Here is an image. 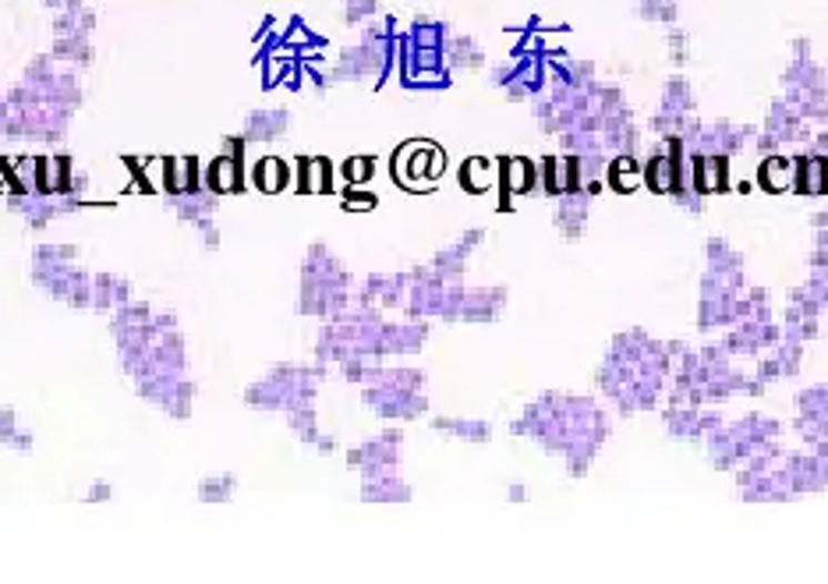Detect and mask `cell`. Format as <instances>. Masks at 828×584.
<instances>
[{
	"label": "cell",
	"mask_w": 828,
	"mask_h": 584,
	"mask_svg": "<svg viewBox=\"0 0 828 584\" xmlns=\"http://www.w3.org/2000/svg\"><path fill=\"white\" fill-rule=\"evenodd\" d=\"M514 436H528L549 454L567 461L570 475H588V467L606 440V411L588 397H570V393H542L521 411V419L511 422Z\"/></svg>",
	"instance_id": "cell-1"
},
{
	"label": "cell",
	"mask_w": 828,
	"mask_h": 584,
	"mask_svg": "<svg viewBox=\"0 0 828 584\" xmlns=\"http://www.w3.org/2000/svg\"><path fill=\"white\" fill-rule=\"evenodd\" d=\"M397 53H401V32L397 22L386 14L372 18L362 26L357 43L344 47L336 53V61L330 64V79L333 85H383L386 74L397 68Z\"/></svg>",
	"instance_id": "cell-2"
},
{
	"label": "cell",
	"mask_w": 828,
	"mask_h": 584,
	"mask_svg": "<svg viewBox=\"0 0 828 584\" xmlns=\"http://www.w3.org/2000/svg\"><path fill=\"white\" fill-rule=\"evenodd\" d=\"M354 305V280L347 266L336 259L326 241H312L301 259V284H297V312L312 319H333Z\"/></svg>",
	"instance_id": "cell-3"
},
{
	"label": "cell",
	"mask_w": 828,
	"mask_h": 584,
	"mask_svg": "<svg viewBox=\"0 0 828 584\" xmlns=\"http://www.w3.org/2000/svg\"><path fill=\"white\" fill-rule=\"evenodd\" d=\"M326 380V362H312V365H294V362H280L273 365L259 383L244 386L241 401L252 411H266V414H287L301 404H315L319 397V383Z\"/></svg>",
	"instance_id": "cell-4"
},
{
	"label": "cell",
	"mask_w": 828,
	"mask_h": 584,
	"mask_svg": "<svg viewBox=\"0 0 828 584\" xmlns=\"http://www.w3.org/2000/svg\"><path fill=\"white\" fill-rule=\"evenodd\" d=\"M782 100L786 107L807 118H825L828 114V85H825V71L811 58V43L797 40L794 43V61H789L782 74Z\"/></svg>",
	"instance_id": "cell-5"
},
{
	"label": "cell",
	"mask_w": 828,
	"mask_h": 584,
	"mask_svg": "<svg viewBox=\"0 0 828 584\" xmlns=\"http://www.w3.org/2000/svg\"><path fill=\"white\" fill-rule=\"evenodd\" d=\"M362 404L386 422H414L428 414L425 390H407V386H362Z\"/></svg>",
	"instance_id": "cell-6"
},
{
	"label": "cell",
	"mask_w": 828,
	"mask_h": 584,
	"mask_svg": "<svg viewBox=\"0 0 828 584\" xmlns=\"http://www.w3.org/2000/svg\"><path fill=\"white\" fill-rule=\"evenodd\" d=\"M401 457H404V432L401 429H386V432H380V436L357 443V446H351L347 454H344V461L351 467L362 471V475L401 467Z\"/></svg>",
	"instance_id": "cell-7"
},
{
	"label": "cell",
	"mask_w": 828,
	"mask_h": 584,
	"mask_svg": "<svg viewBox=\"0 0 828 584\" xmlns=\"http://www.w3.org/2000/svg\"><path fill=\"white\" fill-rule=\"evenodd\" d=\"M393 174H397V181L407 184V188L428 184L432 178L443 174V149L432 145V142L401 145L397 157H393Z\"/></svg>",
	"instance_id": "cell-8"
},
{
	"label": "cell",
	"mask_w": 828,
	"mask_h": 584,
	"mask_svg": "<svg viewBox=\"0 0 828 584\" xmlns=\"http://www.w3.org/2000/svg\"><path fill=\"white\" fill-rule=\"evenodd\" d=\"M40 195H79L89 199V174L68 153L40 157ZM92 202V199H89Z\"/></svg>",
	"instance_id": "cell-9"
},
{
	"label": "cell",
	"mask_w": 828,
	"mask_h": 584,
	"mask_svg": "<svg viewBox=\"0 0 828 584\" xmlns=\"http://www.w3.org/2000/svg\"><path fill=\"white\" fill-rule=\"evenodd\" d=\"M89 276V270L79 259L74 262H47V259H32V284L40 288L53 301H68L71 291Z\"/></svg>",
	"instance_id": "cell-10"
},
{
	"label": "cell",
	"mask_w": 828,
	"mask_h": 584,
	"mask_svg": "<svg viewBox=\"0 0 828 584\" xmlns=\"http://www.w3.org/2000/svg\"><path fill=\"white\" fill-rule=\"evenodd\" d=\"M294 118L287 107H255L244 114L241 135L249 139V145H266V142H280L287 139Z\"/></svg>",
	"instance_id": "cell-11"
},
{
	"label": "cell",
	"mask_w": 828,
	"mask_h": 584,
	"mask_svg": "<svg viewBox=\"0 0 828 584\" xmlns=\"http://www.w3.org/2000/svg\"><path fill=\"white\" fill-rule=\"evenodd\" d=\"M506 298H511L506 288H464L457 323H496L506 309Z\"/></svg>",
	"instance_id": "cell-12"
},
{
	"label": "cell",
	"mask_w": 828,
	"mask_h": 584,
	"mask_svg": "<svg viewBox=\"0 0 828 584\" xmlns=\"http://www.w3.org/2000/svg\"><path fill=\"white\" fill-rule=\"evenodd\" d=\"M428 344V319H411L407 323H390L383 326V354L386 358H407L418 354Z\"/></svg>",
	"instance_id": "cell-13"
},
{
	"label": "cell",
	"mask_w": 828,
	"mask_h": 584,
	"mask_svg": "<svg viewBox=\"0 0 828 584\" xmlns=\"http://www.w3.org/2000/svg\"><path fill=\"white\" fill-rule=\"evenodd\" d=\"M244 178H249V167H244L241 157L220 153L216 160L205 163V192H213L220 199L244 192Z\"/></svg>",
	"instance_id": "cell-14"
},
{
	"label": "cell",
	"mask_w": 828,
	"mask_h": 584,
	"mask_svg": "<svg viewBox=\"0 0 828 584\" xmlns=\"http://www.w3.org/2000/svg\"><path fill=\"white\" fill-rule=\"evenodd\" d=\"M362 500L365 503H411L414 489H411V482L401 479L397 467L372 471V475H362Z\"/></svg>",
	"instance_id": "cell-15"
},
{
	"label": "cell",
	"mask_w": 828,
	"mask_h": 584,
	"mask_svg": "<svg viewBox=\"0 0 828 584\" xmlns=\"http://www.w3.org/2000/svg\"><path fill=\"white\" fill-rule=\"evenodd\" d=\"M588 213H592V195L588 192H567V195L556 199L553 223L567 241H577L588 228Z\"/></svg>",
	"instance_id": "cell-16"
},
{
	"label": "cell",
	"mask_w": 828,
	"mask_h": 584,
	"mask_svg": "<svg viewBox=\"0 0 828 584\" xmlns=\"http://www.w3.org/2000/svg\"><path fill=\"white\" fill-rule=\"evenodd\" d=\"M131 298H135L131 280H124L118 273H92V312L110 315L121 305H128Z\"/></svg>",
	"instance_id": "cell-17"
},
{
	"label": "cell",
	"mask_w": 828,
	"mask_h": 584,
	"mask_svg": "<svg viewBox=\"0 0 828 584\" xmlns=\"http://www.w3.org/2000/svg\"><path fill=\"white\" fill-rule=\"evenodd\" d=\"M100 26V14L85 0H68L61 11L50 18V36H92Z\"/></svg>",
	"instance_id": "cell-18"
},
{
	"label": "cell",
	"mask_w": 828,
	"mask_h": 584,
	"mask_svg": "<svg viewBox=\"0 0 828 584\" xmlns=\"http://www.w3.org/2000/svg\"><path fill=\"white\" fill-rule=\"evenodd\" d=\"M446 71H478L485 68V47L467 32H450L443 47Z\"/></svg>",
	"instance_id": "cell-19"
},
{
	"label": "cell",
	"mask_w": 828,
	"mask_h": 584,
	"mask_svg": "<svg viewBox=\"0 0 828 584\" xmlns=\"http://www.w3.org/2000/svg\"><path fill=\"white\" fill-rule=\"evenodd\" d=\"M220 195H213V192H192V195H171L166 199V205H171V213L181 220V223H188V228H199V223H205V220H213L216 213H220Z\"/></svg>",
	"instance_id": "cell-20"
},
{
	"label": "cell",
	"mask_w": 828,
	"mask_h": 584,
	"mask_svg": "<svg viewBox=\"0 0 828 584\" xmlns=\"http://www.w3.org/2000/svg\"><path fill=\"white\" fill-rule=\"evenodd\" d=\"M47 53L58 64L79 68V71L97 64V47H92V36H53Z\"/></svg>",
	"instance_id": "cell-21"
},
{
	"label": "cell",
	"mask_w": 828,
	"mask_h": 584,
	"mask_svg": "<svg viewBox=\"0 0 828 584\" xmlns=\"http://www.w3.org/2000/svg\"><path fill=\"white\" fill-rule=\"evenodd\" d=\"M789 188L800 195H825L828 192V157L821 153L794 157V184Z\"/></svg>",
	"instance_id": "cell-22"
},
{
	"label": "cell",
	"mask_w": 828,
	"mask_h": 584,
	"mask_svg": "<svg viewBox=\"0 0 828 584\" xmlns=\"http://www.w3.org/2000/svg\"><path fill=\"white\" fill-rule=\"evenodd\" d=\"M205 188V163L199 157H174L166 171V199L171 195H192Z\"/></svg>",
	"instance_id": "cell-23"
},
{
	"label": "cell",
	"mask_w": 828,
	"mask_h": 584,
	"mask_svg": "<svg viewBox=\"0 0 828 584\" xmlns=\"http://www.w3.org/2000/svg\"><path fill=\"white\" fill-rule=\"evenodd\" d=\"M499 184H503L506 195H532V192H538V163L535 160H524V157L503 160Z\"/></svg>",
	"instance_id": "cell-24"
},
{
	"label": "cell",
	"mask_w": 828,
	"mask_h": 584,
	"mask_svg": "<svg viewBox=\"0 0 828 584\" xmlns=\"http://www.w3.org/2000/svg\"><path fill=\"white\" fill-rule=\"evenodd\" d=\"M432 429L443 432V436H454L461 443H475V446L493 440V425L482 422V419H461V414H436V419H432Z\"/></svg>",
	"instance_id": "cell-25"
},
{
	"label": "cell",
	"mask_w": 828,
	"mask_h": 584,
	"mask_svg": "<svg viewBox=\"0 0 828 584\" xmlns=\"http://www.w3.org/2000/svg\"><path fill=\"white\" fill-rule=\"evenodd\" d=\"M294 181V167L287 160L280 157H259L252 163V184L259 188V192H284V188Z\"/></svg>",
	"instance_id": "cell-26"
},
{
	"label": "cell",
	"mask_w": 828,
	"mask_h": 584,
	"mask_svg": "<svg viewBox=\"0 0 828 584\" xmlns=\"http://www.w3.org/2000/svg\"><path fill=\"white\" fill-rule=\"evenodd\" d=\"M446 36H450V26L443 22V18H414L411 29L404 32V43L411 50H443L446 47Z\"/></svg>",
	"instance_id": "cell-27"
},
{
	"label": "cell",
	"mask_w": 828,
	"mask_h": 584,
	"mask_svg": "<svg viewBox=\"0 0 828 584\" xmlns=\"http://www.w3.org/2000/svg\"><path fill=\"white\" fill-rule=\"evenodd\" d=\"M131 167V184L142 192L166 195V171H171V157H149V160H128Z\"/></svg>",
	"instance_id": "cell-28"
},
{
	"label": "cell",
	"mask_w": 828,
	"mask_h": 584,
	"mask_svg": "<svg viewBox=\"0 0 828 584\" xmlns=\"http://www.w3.org/2000/svg\"><path fill=\"white\" fill-rule=\"evenodd\" d=\"M294 184H297V192H330L333 167L323 157H301L294 163Z\"/></svg>",
	"instance_id": "cell-29"
},
{
	"label": "cell",
	"mask_w": 828,
	"mask_h": 584,
	"mask_svg": "<svg viewBox=\"0 0 828 584\" xmlns=\"http://www.w3.org/2000/svg\"><path fill=\"white\" fill-rule=\"evenodd\" d=\"M694 89L687 82V74H673V79L663 85V103H658V114L669 118H690L694 114Z\"/></svg>",
	"instance_id": "cell-30"
},
{
	"label": "cell",
	"mask_w": 828,
	"mask_h": 584,
	"mask_svg": "<svg viewBox=\"0 0 828 584\" xmlns=\"http://www.w3.org/2000/svg\"><path fill=\"white\" fill-rule=\"evenodd\" d=\"M4 181L11 188V195L40 192V157H14L4 167Z\"/></svg>",
	"instance_id": "cell-31"
},
{
	"label": "cell",
	"mask_w": 828,
	"mask_h": 584,
	"mask_svg": "<svg viewBox=\"0 0 828 584\" xmlns=\"http://www.w3.org/2000/svg\"><path fill=\"white\" fill-rule=\"evenodd\" d=\"M195 397H199V386L184 375V380H178L171 386V393L163 397L160 411L166 414V419H174V422H188L195 414Z\"/></svg>",
	"instance_id": "cell-32"
},
{
	"label": "cell",
	"mask_w": 828,
	"mask_h": 584,
	"mask_svg": "<svg viewBox=\"0 0 828 584\" xmlns=\"http://www.w3.org/2000/svg\"><path fill=\"white\" fill-rule=\"evenodd\" d=\"M467 259H472V252H464L461 244H446V249H440L436 255H432L428 266L436 270L446 284H464V273H467Z\"/></svg>",
	"instance_id": "cell-33"
},
{
	"label": "cell",
	"mask_w": 828,
	"mask_h": 584,
	"mask_svg": "<svg viewBox=\"0 0 828 584\" xmlns=\"http://www.w3.org/2000/svg\"><path fill=\"white\" fill-rule=\"evenodd\" d=\"M758 181L765 192H782V188L794 184V160L782 153H768L758 167Z\"/></svg>",
	"instance_id": "cell-34"
},
{
	"label": "cell",
	"mask_w": 828,
	"mask_h": 584,
	"mask_svg": "<svg viewBox=\"0 0 828 584\" xmlns=\"http://www.w3.org/2000/svg\"><path fill=\"white\" fill-rule=\"evenodd\" d=\"M238 475L234 471H223V475H205L199 485H195V496L199 503H231L238 496Z\"/></svg>",
	"instance_id": "cell-35"
},
{
	"label": "cell",
	"mask_w": 828,
	"mask_h": 584,
	"mask_svg": "<svg viewBox=\"0 0 828 584\" xmlns=\"http://www.w3.org/2000/svg\"><path fill=\"white\" fill-rule=\"evenodd\" d=\"M496 178H499V171L482 157L464 160V167H461V184L467 188V192H488V188L496 184Z\"/></svg>",
	"instance_id": "cell-36"
},
{
	"label": "cell",
	"mask_w": 828,
	"mask_h": 584,
	"mask_svg": "<svg viewBox=\"0 0 828 584\" xmlns=\"http://www.w3.org/2000/svg\"><path fill=\"white\" fill-rule=\"evenodd\" d=\"M287 419V429L294 432V436L305 443V446H312L315 440H319V414H315V404H301V407H294V411H287L284 414Z\"/></svg>",
	"instance_id": "cell-37"
},
{
	"label": "cell",
	"mask_w": 828,
	"mask_h": 584,
	"mask_svg": "<svg viewBox=\"0 0 828 584\" xmlns=\"http://www.w3.org/2000/svg\"><path fill=\"white\" fill-rule=\"evenodd\" d=\"M153 305L149 301H135L131 298L128 305H121L118 312H110V330H131V326H149L153 323Z\"/></svg>",
	"instance_id": "cell-38"
},
{
	"label": "cell",
	"mask_w": 828,
	"mask_h": 584,
	"mask_svg": "<svg viewBox=\"0 0 828 584\" xmlns=\"http://www.w3.org/2000/svg\"><path fill=\"white\" fill-rule=\"evenodd\" d=\"M637 14L645 18V22H663V26H676V18H680V8H676V0H634Z\"/></svg>",
	"instance_id": "cell-39"
},
{
	"label": "cell",
	"mask_w": 828,
	"mask_h": 584,
	"mask_svg": "<svg viewBox=\"0 0 828 584\" xmlns=\"http://www.w3.org/2000/svg\"><path fill=\"white\" fill-rule=\"evenodd\" d=\"M341 4H344V26H354V29H362L365 22L383 14L380 0H341Z\"/></svg>",
	"instance_id": "cell-40"
},
{
	"label": "cell",
	"mask_w": 828,
	"mask_h": 584,
	"mask_svg": "<svg viewBox=\"0 0 828 584\" xmlns=\"http://www.w3.org/2000/svg\"><path fill=\"white\" fill-rule=\"evenodd\" d=\"M32 259H47V262H74L79 259V244H71V241H47V244H40L36 249V255Z\"/></svg>",
	"instance_id": "cell-41"
},
{
	"label": "cell",
	"mask_w": 828,
	"mask_h": 584,
	"mask_svg": "<svg viewBox=\"0 0 828 584\" xmlns=\"http://www.w3.org/2000/svg\"><path fill=\"white\" fill-rule=\"evenodd\" d=\"M669 61L676 68H684L690 61V40H687V32L676 26H669Z\"/></svg>",
	"instance_id": "cell-42"
},
{
	"label": "cell",
	"mask_w": 828,
	"mask_h": 584,
	"mask_svg": "<svg viewBox=\"0 0 828 584\" xmlns=\"http://www.w3.org/2000/svg\"><path fill=\"white\" fill-rule=\"evenodd\" d=\"M372 160L368 157H354V160H347V167H344V178H347V184L351 188H362L368 178H372Z\"/></svg>",
	"instance_id": "cell-43"
},
{
	"label": "cell",
	"mask_w": 828,
	"mask_h": 584,
	"mask_svg": "<svg viewBox=\"0 0 828 584\" xmlns=\"http://www.w3.org/2000/svg\"><path fill=\"white\" fill-rule=\"evenodd\" d=\"M195 234H199V241H202V252H220V244H223V231L216 228V220H205V223H199Z\"/></svg>",
	"instance_id": "cell-44"
},
{
	"label": "cell",
	"mask_w": 828,
	"mask_h": 584,
	"mask_svg": "<svg viewBox=\"0 0 828 584\" xmlns=\"http://www.w3.org/2000/svg\"><path fill=\"white\" fill-rule=\"evenodd\" d=\"M118 496V485L114 482H92L89 489H85V503H110Z\"/></svg>",
	"instance_id": "cell-45"
},
{
	"label": "cell",
	"mask_w": 828,
	"mask_h": 584,
	"mask_svg": "<svg viewBox=\"0 0 828 584\" xmlns=\"http://www.w3.org/2000/svg\"><path fill=\"white\" fill-rule=\"evenodd\" d=\"M344 205H347V210H372L375 199H372L368 192H362V188H347Z\"/></svg>",
	"instance_id": "cell-46"
},
{
	"label": "cell",
	"mask_w": 828,
	"mask_h": 584,
	"mask_svg": "<svg viewBox=\"0 0 828 584\" xmlns=\"http://www.w3.org/2000/svg\"><path fill=\"white\" fill-rule=\"evenodd\" d=\"M18 432V419H14V411H0V440H11Z\"/></svg>",
	"instance_id": "cell-47"
},
{
	"label": "cell",
	"mask_w": 828,
	"mask_h": 584,
	"mask_svg": "<svg viewBox=\"0 0 828 584\" xmlns=\"http://www.w3.org/2000/svg\"><path fill=\"white\" fill-rule=\"evenodd\" d=\"M312 450H319V454H336V436H330V432H319V440L312 443Z\"/></svg>",
	"instance_id": "cell-48"
},
{
	"label": "cell",
	"mask_w": 828,
	"mask_h": 584,
	"mask_svg": "<svg viewBox=\"0 0 828 584\" xmlns=\"http://www.w3.org/2000/svg\"><path fill=\"white\" fill-rule=\"evenodd\" d=\"M8 446H14V450H26V454H29V450H32V432H22V429H18L14 436L8 440Z\"/></svg>",
	"instance_id": "cell-49"
},
{
	"label": "cell",
	"mask_w": 828,
	"mask_h": 584,
	"mask_svg": "<svg viewBox=\"0 0 828 584\" xmlns=\"http://www.w3.org/2000/svg\"><path fill=\"white\" fill-rule=\"evenodd\" d=\"M506 500L524 503V500H528V485H506Z\"/></svg>",
	"instance_id": "cell-50"
},
{
	"label": "cell",
	"mask_w": 828,
	"mask_h": 584,
	"mask_svg": "<svg viewBox=\"0 0 828 584\" xmlns=\"http://www.w3.org/2000/svg\"><path fill=\"white\" fill-rule=\"evenodd\" d=\"M36 4L47 8V11H61V8L68 4V0H36Z\"/></svg>",
	"instance_id": "cell-51"
}]
</instances>
